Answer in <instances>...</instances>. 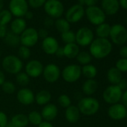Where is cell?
<instances>
[{
    "mask_svg": "<svg viewBox=\"0 0 127 127\" xmlns=\"http://www.w3.org/2000/svg\"><path fill=\"white\" fill-rule=\"evenodd\" d=\"M112 50V44L107 38L94 39L90 45L89 51L92 57L96 59H102L110 55Z\"/></svg>",
    "mask_w": 127,
    "mask_h": 127,
    "instance_id": "obj_1",
    "label": "cell"
},
{
    "mask_svg": "<svg viewBox=\"0 0 127 127\" xmlns=\"http://www.w3.org/2000/svg\"><path fill=\"white\" fill-rule=\"evenodd\" d=\"M2 66L4 70L8 73L17 75L21 72L23 67V63L18 56L9 55L3 58Z\"/></svg>",
    "mask_w": 127,
    "mask_h": 127,
    "instance_id": "obj_2",
    "label": "cell"
},
{
    "mask_svg": "<svg viewBox=\"0 0 127 127\" xmlns=\"http://www.w3.org/2000/svg\"><path fill=\"white\" fill-rule=\"evenodd\" d=\"M80 113L85 116L94 115L99 109V101L91 96L82 98L78 103L77 105Z\"/></svg>",
    "mask_w": 127,
    "mask_h": 127,
    "instance_id": "obj_3",
    "label": "cell"
},
{
    "mask_svg": "<svg viewBox=\"0 0 127 127\" xmlns=\"http://www.w3.org/2000/svg\"><path fill=\"white\" fill-rule=\"evenodd\" d=\"M61 76L66 82L74 83L77 82L82 76V67L79 64H71L63 69Z\"/></svg>",
    "mask_w": 127,
    "mask_h": 127,
    "instance_id": "obj_4",
    "label": "cell"
},
{
    "mask_svg": "<svg viewBox=\"0 0 127 127\" xmlns=\"http://www.w3.org/2000/svg\"><path fill=\"white\" fill-rule=\"evenodd\" d=\"M43 7L46 14L52 19L61 18L64 11V7L59 0H46Z\"/></svg>",
    "mask_w": 127,
    "mask_h": 127,
    "instance_id": "obj_5",
    "label": "cell"
},
{
    "mask_svg": "<svg viewBox=\"0 0 127 127\" xmlns=\"http://www.w3.org/2000/svg\"><path fill=\"white\" fill-rule=\"evenodd\" d=\"M109 37L116 45H123L127 41V29L121 24H114L111 26Z\"/></svg>",
    "mask_w": 127,
    "mask_h": 127,
    "instance_id": "obj_6",
    "label": "cell"
},
{
    "mask_svg": "<svg viewBox=\"0 0 127 127\" xmlns=\"http://www.w3.org/2000/svg\"><path fill=\"white\" fill-rule=\"evenodd\" d=\"M85 15L88 20L94 26H99L105 23L106 16L101 8L98 6H91L85 9Z\"/></svg>",
    "mask_w": 127,
    "mask_h": 127,
    "instance_id": "obj_7",
    "label": "cell"
},
{
    "mask_svg": "<svg viewBox=\"0 0 127 127\" xmlns=\"http://www.w3.org/2000/svg\"><path fill=\"white\" fill-rule=\"evenodd\" d=\"M123 91L117 87V85H110L107 87L103 93L102 98L104 101L110 105L118 103L122 98Z\"/></svg>",
    "mask_w": 127,
    "mask_h": 127,
    "instance_id": "obj_8",
    "label": "cell"
},
{
    "mask_svg": "<svg viewBox=\"0 0 127 127\" xmlns=\"http://www.w3.org/2000/svg\"><path fill=\"white\" fill-rule=\"evenodd\" d=\"M29 11V4L26 0H11L9 11L17 18H23Z\"/></svg>",
    "mask_w": 127,
    "mask_h": 127,
    "instance_id": "obj_9",
    "label": "cell"
},
{
    "mask_svg": "<svg viewBox=\"0 0 127 127\" xmlns=\"http://www.w3.org/2000/svg\"><path fill=\"white\" fill-rule=\"evenodd\" d=\"M94 38V34L93 31L88 27H82L76 33V43L79 46H90Z\"/></svg>",
    "mask_w": 127,
    "mask_h": 127,
    "instance_id": "obj_10",
    "label": "cell"
},
{
    "mask_svg": "<svg viewBox=\"0 0 127 127\" xmlns=\"http://www.w3.org/2000/svg\"><path fill=\"white\" fill-rule=\"evenodd\" d=\"M20 44L29 48L36 45L39 40L37 31L34 28H26V29L20 35Z\"/></svg>",
    "mask_w": 127,
    "mask_h": 127,
    "instance_id": "obj_11",
    "label": "cell"
},
{
    "mask_svg": "<svg viewBox=\"0 0 127 127\" xmlns=\"http://www.w3.org/2000/svg\"><path fill=\"white\" fill-rule=\"evenodd\" d=\"M85 14V9L79 4L71 6L65 13V19L70 23H76L80 21Z\"/></svg>",
    "mask_w": 127,
    "mask_h": 127,
    "instance_id": "obj_12",
    "label": "cell"
},
{
    "mask_svg": "<svg viewBox=\"0 0 127 127\" xmlns=\"http://www.w3.org/2000/svg\"><path fill=\"white\" fill-rule=\"evenodd\" d=\"M61 70L55 64H48L43 67V76L44 79L49 83L56 82L61 76Z\"/></svg>",
    "mask_w": 127,
    "mask_h": 127,
    "instance_id": "obj_13",
    "label": "cell"
},
{
    "mask_svg": "<svg viewBox=\"0 0 127 127\" xmlns=\"http://www.w3.org/2000/svg\"><path fill=\"white\" fill-rule=\"evenodd\" d=\"M44 66L38 60H31L26 65L25 73L30 78H37L43 74Z\"/></svg>",
    "mask_w": 127,
    "mask_h": 127,
    "instance_id": "obj_14",
    "label": "cell"
},
{
    "mask_svg": "<svg viewBox=\"0 0 127 127\" xmlns=\"http://www.w3.org/2000/svg\"><path fill=\"white\" fill-rule=\"evenodd\" d=\"M127 108L120 103L111 105L108 109V117L114 120H120L126 117Z\"/></svg>",
    "mask_w": 127,
    "mask_h": 127,
    "instance_id": "obj_15",
    "label": "cell"
},
{
    "mask_svg": "<svg viewBox=\"0 0 127 127\" xmlns=\"http://www.w3.org/2000/svg\"><path fill=\"white\" fill-rule=\"evenodd\" d=\"M18 102L24 105H29L34 102V94L28 88H22L17 94Z\"/></svg>",
    "mask_w": 127,
    "mask_h": 127,
    "instance_id": "obj_16",
    "label": "cell"
},
{
    "mask_svg": "<svg viewBox=\"0 0 127 127\" xmlns=\"http://www.w3.org/2000/svg\"><path fill=\"white\" fill-rule=\"evenodd\" d=\"M41 46L42 49L46 54L52 55H55V53L56 52L57 49L59 47V44L58 40L55 37L49 36L43 40Z\"/></svg>",
    "mask_w": 127,
    "mask_h": 127,
    "instance_id": "obj_17",
    "label": "cell"
},
{
    "mask_svg": "<svg viewBox=\"0 0 127 127\" xmlns=\"http://www.w3.org/2000/svg\"><path fill=\"white\" fill-rule=\"evenodd\" d=\"M40 114L43 117V120H45V121L50 122L55 120L58 116V109L55 104L48 103L43 105V108H42Z\"/></svg>",
    "mask_w": 127,
    "mask_h": 127,
    "instance_id": "obj_18",
    "label": "cell"
},
{
    "mask_svg": "<svg viewBox=\"0 0 127 127\" xmlns=\"http://www.w3.org/2000/svg\"><path fill=\"white\" fill-rule=\"evenodd\" d=\"M101 8L105 14V15H114L120 8L119 0H102Z\"/></svg>",
    "mask_w": 127,
    "mask_h": 127,
    "instance_id": "obj_19",
    "label": "cell"
},
{
    "mask_svg": "<svg viewBox=\"0 0 127 127\" xmlns=\"http://www.w3.org/2000/svg\"><path fill=\"white\" fill-rule=\"evenodd\" d=\"M64 116L67 122L70 123H76L80 119L81 113L77 106L71 105L66 108Z\"/></svg>",
    "mask_w": 127,
    "mask_h": 127,
    "instance_id": "obj_20",
    "label": "cell"
},
{
    "mask_svg": "<svg viewBox=\"0 0 127 127\" xmlns=\"http://www.w3.org/2000/svg\"><path fill=\"white\" fill-rule=\"evenodd\" d=\"M26 29V21L23 18H16L11 23V32L20 35Z\"/></svg>",
    "mask_w": 127,
    "mask_h": 127,
    "instance_id": "obj_21",
    "label": "cell"
},
{
    "mask_svg": "<svg viewBox=\"0 0 127 127\" xmlns=\"http://www.w3.org/2000/svg\"><path fill=\"white\" fill-rule=\"evenodd\" d=\"M52 94L47 90H40L34 95V102L39 105H45L51 101Z\"/></svg>",
    "mask_w": 127,
    "mask_h": 127,
    "instance_id": "obj_22",
    "label": "cell"
},
{
    "mask_svg": "<svg viewBox=\"0 0 127 127\" xmlns=\"http://www.w3.org/2000/svg\"><path fill=\"white\" fill-rule=\"evenodd\" d=\"M63 49H64V57H67V58L70 59L76 58L78 54L80 52L79 46L76 43L65 44V46L63 47Z\"/></svg>",
    "mask_w": 127,
    "mask_h": 127,
    "instance_id": "obj_23",
    "label": "cell"
},
{
    "mask_svg": "<svg viewBox=\"0 0 127 127\" xmlns=\"http://www.w3.org/2000/svg\"><path fill=\"white\" fill-rule=\"evenodd\" d=\"M98 89V83L95 79H87L82 85V91L87 96L93 95Z\"/></svg>",
    "mask_w": 127,
    "mask_h": 127,
    "instance_id": "obj_24",
    "label": "cell"
},
{
    "mask_svg": "<svg viewBox=\"0 0 127 127\" xmlns=\"http://www.w3.org/2000/svg\"><path fill=\"white\" fill-rule=\"evenodd\" d=\"M108 81L112 85H117L122 78V73H120L116 67H111L107 72Z\"/></svg>",
    "mask_w": 127,
    "mask_h": 127,
    "instance_id": "obj_25",
    "label": "cell"
},
{
    "mask_svg": "<svg viewBox=\"0 0 127 127\" xmlns=\"http://www.w3.org/2000/svg\"><path fill=\"white\" fill-rule=\"evenodd\" d=\"M11 123L16 127H26L29 123L28 117L22 113L14 115L11 118Z\"/></svg>",
    "mask_w": 127,
    "mask_h": 127,
    "instance_id": "obj_26",
    "label": "cell"
},
{
    "mask_svg": "<svg viewBox=\"0 0 127 127\" xmlns=\"http://www.w3.org/2000/svg\"><path fill=\"white\" fill-rule=\"evenodd\" d=\"M3 39L5 43L11 47H17L20 44V35H17L11 31L8 32L7 34Z\"/></svg>",
    "mask_w": 127,
    "mask_h": 127,
    "instance_id": "obj_27",
    "label": "cell"
},
{
    "mask_svg": "<svg viewBox=\"0 0 127 127\" xmlns=\"http://www.w3.org/2000/svg\"><path fill=\"white\" fill-rule=\"evenodd\" d=\"M82 75H83L88 79H94L97 75V69L93 64L84 65L82 67Z\"/></svg>",
    "mask_w": 127,
    "mask_h": 127,
    "instance_id": "obj_28",
    "label": "cell"
},
{
    "mask_svg": "<svg viewBox=\"0 0 127 127\" xmlns=\"http://www.w3.org/2000/svg\"><path fill=\"white\" fill-rule=\"evenodd\" d=\"M54 24L57 31L61 34L70 30V23L66 19L58 18L55 21Z\"/></svg>",
    "mask_w": 127,
    "mask_h": 127,
    "instance_id": "obj_29",
    "label": "cell"
},
{
    "mask_svg": "<svg viewBox=\"0 0 127 127\" xmlns=\"http://www.w3.org/2000/svg\"><path fill=\"white\" fill-rule=\"evenodd\" d=\"M111 26L106 23H103L97 26L96 29V34L99 38H107L109 37Z\"/></svg>",
    "mask_w": 127,
    "mask_h": 127,
    "instance_id": "obj_30",
    "label": "cell"
},
{
    "mask_svg": "<svg viewBox=\"0 0 127 127\" xmlns=\"http://www.w3.org/2000/svg\"><path fill=\"white\" fill-rule=\"evenodd\" d=\"M27 117H28L29 122L31 124L34 125V126H37L38 125H40L43 121L40 112L37 111H31Z\"/></svg>",
    "mask_w": 127,
    "mask_h": 127,
    "instance_id": "obj_31",
    "label": "cell"
},
{
    "mask_svg": "<svg viewBox=\"0 0 127 127\" xmlns=\"http://www.w3.org/2000/svg\"><path fill=\"white\" fill-rule=\"evenodd\" d=\"M76 58L80 64H82L83 66L89 64L92 61V56L91 55V54L88 52H85V51L80 52Z\"/></svg>",
    "mask_w": 127,
    "mask_h": 127,
    "instance_id": "obj_32",
    "label": "cell"
},
{
    "mask_svg": "<svg viewBox=\"0 0 127 127\" xmlns=\"http://www.w3.org/2000/svg\"><path fill=\"white\" fill-rule=\"evenodd\" d=\"M16 81L19 85L26 88L30 82V77L25 72H20L16 75Z\"/></svg>",
    "mask_w": 127,
    "mask_h": 127,
    "instance_id": "obj_33",
    "label": "cell"
},
{
    "mask_svg": "<svg viewBox=\"0 0 127 127\" xmlns=\"http://www.w3.org/2000/svg\"><path fill=\"white\" fill-rule=\"evenodd\" d=\"M12 14L9 10H2L0 11V25L7 26L12 20Z\"/></svg>",
    "mask_w": 127,
    "mask_h": 127,
    "instance_id": "obj_34",
    "label": "cell"
},
{
    "mask_svg": "<svg viewBox=\"0 0 127 127\" xmlns=\"http://www.w3.org/2000/svg\"><path fill=\"white\" fill-rule=\"evenodd\" d=\"M61 40L65 44L76 43V33L72 31H68L61 34Z\"/></svg>",
    "mask_w": 127,
    "mask_h": 127,
    "instance_id": "obj_35",
    "label": "cell"
},
{
    "mask_svg": "<svg viewBox=\"0 0 127 127\" xmlns=\"http://www.w3.org/2000/svg\"><path fill=\"white\" fill-rule=\"evenodd\" d=\"M1 87H2V91L5 94H14L16 91V89H17L16 85L12 82H10V81H5L2 84V85Z\"/></svg>",
    "mask_w": 127,
    "mask_h": 127,
    "instance_id": "obj_36",
    "label": "cell"
},
{
    "mask_svg": "<svg viewBox=\"0 0 127 127\" xmlns=\"http://www.w3.org/2000/svg\"><path fill=\"white\" fill-rule=\"evenodd\" d=\"M58 102L62 108H67L71 105V99L67 94H61L58 98Z\"/></svg>",
    "mask_w": 127,
    "mask_h": 127,
    "instance_id": "obj_37",
    "label": "cell"
},
{
    "mask_svg": "<svg viewBox=\"0 0 127 127\" xmlns=\"http://www.w3.org/2000/svg\"><path fill=\"white\" fill-rule=\"evenodd\" d=\"M18 55L19 58L20 59L26 60L29 59L31 56V50L30 48L25 46H20L18 49Z\"/></svg>",
    "mask_w": 127,
    "mask_h": 127,
    "instance_id": "obj_38",
    "label": "cell"
},
{
    "mask_svg": "<svg viewBox=\"0 0 127 127\" xmlns=\"http://www.w3.org/2000/svg\"><path fill=\"white\" fill-rule=\"evenodd\" d=\"M115 67L120 73H127V58L119 59L116 62Z\"/></svg>",
    "mask_w": 127,
    "mask_h": 127,
    "instance_id": "obj_39",
    "label": "cell"
},
{
    "mask_svg": "<svg viewBox=\"0 0 127 127\" xmlns=\"http://www.w3.org/2000/svg\"><path fill=\"white\" fill-rule=\"evenodd\" d=\"M46 0H29L28 4L29 6L32 7V8H38L44 5Z\"/></svg>",
    "mask_w": 127,
    "mask_h": 127,
    "instance_id": "obj_40",
    "label": "cell"
},
{
    "mask_svg": "<svg viewBox=\"0 0 127 127\" xmlns=\"http://www.w3.org/2000/svg\"><path fill=\"white\" fill-rule=\"evenodd\" d=\"M8 123V119L7 114L4 112L0 111V127H5Z\"/></svg>",
    "mask_w": 127,
    "mask_h": 127,
    "instance_id": "obj_41",
    "label": "cell"
},
{
    "mask_svg": "<svg viewBox=\"0 0 127 127\" xmlns=\"http://www.w3.org/2000/svg\"><path fill=\"white\" fill-rule=\"evenodd\" d=\"M79 4L84 7V5H86L87 7L94 6L96 5L98 0H78Z\"/></svg>",
    "mask_w": 127,
    "mask_h": 127,
    "instance_id": "obj_42",
    "label": "cell"
},
{
    "mask_svg": "<svg viewBox=\"0 0 127 127\" xmlns=\"http://www.w3.org/2000/svg\"><path fill=\"white\" fill-rule=\"evenodd\" d=\"M37 34H38V37L39 38L41 39H45L47 37H49V32L47 31V29H40L37 31Z\"/></svg>",
    "mask_w": 127,
    "mask_h": 127,
    "instance_id": "obj_43",
    "label": "cell"
},
{
    "mask_svg": "<svg viewBox=\"0 0 127 127\" xmlns=\"http://www.w3.org/2000/svg\"><path fill=\"white\" fill-rule=\"evenodd\" d=\"M117 87L123 91H126L127 89V80L125 79H122L120 82L117 85Z\"/></svg>",
    "mask_w": 127,
    "mask_h": 127,
    "instance_id": "obj_44",
    "label": "cell"
},
{
    "mask_svg": "<svg viewBox=\"0 0 127 127\" xmlns=\"http://www.w3.org/2000/svg\"><path fill=\"white\" fill-rule=\"evenodd\" d=\"M8 33V29L6 26L0 25V38H4Z\"/></svg>",
    "mask_w": 127,
    "mask_h": 127,
    "instance_id": "obj_45",
    "label": "cell"
},
{
    "mask_svg": "<svg viewBox=\"0 0 127 127\" xmlns=\"http://www.w3.org/2000/svg\"><path fill=\"white\" fill-rule=\"evenodd\" d=\"M120 55L121 58H127V46H123L120 48Z\"/></svg>",
    "mask_w": 127,
    "mask_h": 127,
    "instance_id": "obj_46",
    "label": "cell"
},
{
    "mask_svg": "<svg viewBox=\"0 0 127 127\" xmlns=\"http://www.w3.org/2000/svg\"><path fill=\"white\" fill-rule=\"evenodd\" d=\"M43 23H44L45 27H46V28H50V27H52V26L54 25V21H53L52 18H51V17H47V18L45 19Z\"/></svg>",
    "mask_w": 127,
    "mask_h": 127,
    "instance_id": "obj_47",
    "label": "cell"
},
{
    "mask_svg": "<svg viewBox=\"0 0 127 127\" xmlns=\"http://www.w3.org/2000/svg\"><path fill=\"white\" fill-rule=\"evenodd\" d=\"M121 101L123 102V105L127 108V89L124 92H123Z\"/></svg>",
    "mask_w": 127,
    "mask_h": 127,
    "instance_id": "obj_48",
    "label": "cell"
},
{
    "mask_svg": "<svg viewBox=\"0 0 127 127\" xmlns=\"http://www.w3.org/2000/svg\"><path fill=\"white\" fill-rule=\"evenodd\" d=\"M55 55L58 57V58H63L64 57V49L63 47H58V49H57L56 52L55 53Z\"/></svg>",
    "mask_w": 127,
    "mask_h": 127,
    "instance_id": "obj_49",
    "label": "cell"
},
{
    "mask_svg": "<svg viewBox=\"0 0 127 127\" xmlns=\"http://www.w3.org/2000/svg\"><path fill=\"white\" fill-rule=\"evenodd\" d=\"M37 127H54L53 125L50 123V122H48V121H43L40 125L37 126Z\"/></svg>",
    "mask_w": 127,
    "mask_h": 127,
    "instance_id": "obj_50",
    "label": "cell"
},
{
    "mask_svg": "<svg viewBox=\"0 0 127 127\" xmlns=\"http://www.w3.org/2000/svg\"><path fill=\"white\" fill-rule=\"evenodd\" d=\"M119 4L120 7L125 10H127V0H119Z\"/></svg>",
    "mask_w": 127,
    "mask_h": 127,
    "instance_id": "obj_51",
    "label": "cell"
},
{
    "mask_svg": "<svg viewBox=\"0 0 127 127\" xmlns=\"http://www.w3.org/2000/svg\"><path fill=\"white\" fill-rule=\"evenodd\" d=\"M5 82V75L2 70H0V87L2 85V84Z\"/></svg>",
    "mask_w": 127,
    "mask_h": 127,
    "instance_id": "obj_52",
    "label": "cell"
},
{
    "mask_svg": "<svg viewBox=\"0 0 127 127\" xmlns=\"http://www.w3.org/2000/svg\"><path fill=\"white\" fill-rule=\"evenodd\" d=\"M33 13L32 12H31V11H27V13L25 14V17L26 18V19H28V20H32V18H33Z\"/></svg>",
    "mask_w": 127,
    "mask_h": 127,
    "instance_id": "obj_53",
    "label": "cell"
},
{
    "mask_svg": "<svg viewBox=\"0 0 127 127\" xmlns=\"http://www.w3.org/2000/svg\"><path fill=\"white\" fill-rule=\"evenodd\" d=\"M4 7V1L3 0H0V11L3 9Z\"/></svg>",
    "mask_w": 127,
    "mask_h": 127,
    "instance_id": "obj_54",
    "label": "cell"
},
{
    "mask_svg": "<svg viewBox=\"0 0 127 127\" xmlns=\"http://www.w3.org/2000/svg\"><path fill=\"white\" fill-rule=\"evenodd\" d=\"M5 127H16V126H14L10 122V123H8L7 124V126H6Z\"/></svg>",
    "mask_w": 127,
    "mask_h": 127,
    "instance_id": "obj_55",
    "label": "cell"
},
{
    "mask_svg": "<svg viewBox=\"0 0 127 127\" xmlns=\"http://www.w3.org/2000/svg\"><path fill=\"white\" fill-rule=\"evenodd\" d=\"M2 56V51H1V49H0V58Z\"/></svg>",
    "mask_w": 127,
    "mask_h": 127,
    "instance_id": "obj_56",
    "label": "cell"
},
{
    "mask_svg": "<svg viewBox=\"0 0 127 127\" xmlns=\"http://www.w3.org/2000/svg\"><path fill=\"white\" fill-rule=\"evenodd\" d=\"M126 119H127V114H126Z\"/></svg>",
    "mask_w": 127,
    "mask_h": 127,
    "instance_id": "obj_57",
    "label": "cell"
},
{
    "mask_svg": "<svg viewBox=\"0 0 127 127\" xmlns=\"http://www.w3.org/2000/svg\"><path fill=\"white\" fill-rule=\"evenodd\" d=\"M126 24H127V19H126Z\"/></svg>",
    "mask_w": 127,
    "mask_h": 127,
    "instance_id": "obj_58",
    "label": "cell"
},
{
    "mask_svg": "<svg viewBox=\"0 0 127 127\" xmlns=\"http://www.w3.org/2000/svg\"><path fill=\"white\" fill-rule=\"evenodd\" d=\"M126 127H127V126H126Z\"/></svg>",
    "mask_w": 127,
    "mask_h": 127,
    "instance_id": "obj_59",
    "label": "cell"
}]
</instances>
